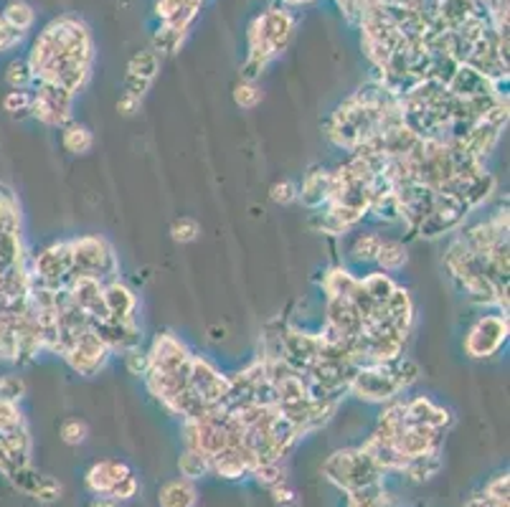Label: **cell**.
Here are the masks:
<instances>
[{"label":"cell","instance_id":"484cf974","mask_svg":"<svg viewBox=\"0 0 510 507\" xmlns=\"http://www.w3.org/2000/svg\"><path fill=\"white\" fill-rule=\"evenodd\" d=\"M158 505L160 507H195L198 505V490L188 479H170L158 493Z\"/></svg>","mask_w":510,"mask_h":507},{"label":"cell","instance_id":"d590c367","mask_svg":"<svg viewBox=\"0 0 510 507\" xmlns=\"http://www.w3.org/2000/svg\"><path fill=\"white\" fill-rule=\"evenodd\" d=\"M30 102H33V91L11 90L3 97V109L11 117H26V115H30Z\"/></svg>","mask_w":510,"mask_h":507},{"label":"cell","instance_id":"7bdbcfd3","mask_svg":"<svg viewBox=\"0 0 510 507\" xmlns=\"http://www.w3.org/2000/svg\"><path fill=\"white\" fill-rule=\"evenodd\" d=\"M508 485H510L508 472H503V475H497V477H493L488 485H485V493L482 494H485L493 505L508 507Z\"/></svg>","mask_w":510,"mask_h":507},{"label":"cell","instance_id":"44dd1931","mask_svg":"<svg viewBox=\"0 0 510 507\" xmlns=\"http://www.w3.org/2000/svg\"><path fill=\"white\" fill-rule=\"evenodd\" d=\"M133 475V469L125 462L117 460H102V462H94L84 475V485L91 494H109V490L120 482L122 477Z\"/></svg>","mask_w":510,"mask_h":507},{"label":"cell","instance_id":"7a4b0ae2","mask_svg":"<svg viewBox=\"0 0 510 507\" xmlns=\"http://www.w3.org/2000/svg\"><path fill=\"white\" fill-rule=\"evenodd\" d=\"M91 48L90 29L74 15H64L48 23L30 46L29 66L33 79L59 84L72 94L82 91L91 74Z\"/></svg>","mask_w":510,"mask_h":507},{"label":"cell","instance_id":"ba28073f","mask_svg":"<svg viewBox=\"0 0 510 507\" xmlns=\"http://www.w3.org/2000/svg\"><path fill=\"white\" fill-rule=\"evenodd\" d=\"M348 393H353L356 399L366 403H389L399 399L404 391L396 383V378L391 374L389 363H368L359 365L356 375L348 386Z\"/></svg>","mask_w":510,"mask_h":507},{"label":"cell","instance_id":"ab89813d","mask_svg":"<svg viewBox=\"0 0 510 507\" xmlns=\"http://www.w3.org/2000/svg\"><path fill=\"white\" fill-rule=\"evenodd\" d=\"M170 236H173L176 244H194L201 236V224L191 216H180L170 226Z\"/></svg>","mask_w":510,"mask_h":507},{"label":"cell","instance_id":"9a60e30c","mask_svg":"<svg viewBox=\"0 0 510 507\" xmlns=\"http://www.w3.org/2000/svg\"><path fill=\"white\" fill-rule=\"evenodd\" d=\"M160 69V59L152 48L137 51L135 56L127 64V76H125V94H133L137 99H143L151 91L152 82Z\"/></svg>","mask_w":510,"mask_h":507},{"label":"cell","instance_id":"1f68e13d","mask_svg":"<svg viewBox=\"0 0 510 507\" xmlns=\"http://www.w3.org/2000/svg\"><path fill=\"white\" fill-rule=\"evenodd\" d=\"M359 282L360 287L366 289V295L376 299L378 305H384V302L391 297V292L396 289L393 277L386 274V271H381V269H374V271H368L366 277H359Z\"/></svg>","mask_w":510,"mask_h":507},{"label":"cell","instance_id":"d6a6232c","mask_svg":"<svg viewBox=\"0 0 510 507\" xmlns=\"http://www.w3.org/2000/svg\"><path fill=\"white\" fill-rule=\"evenodd\" d=\"M381 234H359L350 249H348V256L350 262H359V264H374L376 254H378V246H381Z\"/></svg>","mask_w":510,"mask_h":507},{"label":"cell","instance_id":"7c38bea8","mask_svg":"<svg viewBox=\"0 0 510 507\" xmlns=\"http://www.w3.org/2000/svg\"><path fill=\"white\" fill-rule=\"evenodd\" d=\"M188 388L198 393L206 403H221L231 388V378L221 374L206 356L191 358V374H188Z\"/></svg>","mask_w":510,"mask_h":507},{"label":"cell","instance_id":"f907efd6","mask_svg":"<svg viewBox=\"0 0 510 507\" xmlns=\"http://www.w3.org/2000/svg\"><path fill=\"white\" fill-rule=\"evenodd\" d=\"M290 5H300V3H313V0H287Z\"/></svg>","mask_w":510,"mask_h":507},{"label":"cell","instance_id":"e575fe53","mask_svg":"<svg viewBox=\"0 0 510 507\" xmlns=\"http://www.w3.org/2000/svg\"><path fill=\"white\" fill-rule=\"evenodd\" d=\"M5 82L11 90H29L30 84L36 82L33 72H30L29 59H13L5 66Z\"/></svg>","mask_w":510,"mask_h":507},{"label":"cell","instance_id":"b9f144b4","mask_svg":"<svg viewBox=\"0 0 510 507\" xmlns=\"http://www.w3.org/2000/svg\"><path fill=\"white\" fill-rule=\"evenodd\" d=\"M270 198L272 203H277V206H292V203H298V183L290 178L274 180L270 185Z\"/></svg>","mask_w":510,"mask_h":507},{"label":"cell","instance_id":"ac0fdd59","mask_svg":"<svg viewBox=\"0 0 510 507\" xmlns=\"http://www.w3.org/2000/svg\"><path fill=\"white\" fill-rule=\"evenodd\" d=\"M406 424H419V426H429L437 432H447L454 417L450 408L435 403L429 396H417L411 401H406Z\"/></svg>","mask_w":510,"mask_h":507},{"label":"cell","instance_id":"5bb4252c","mask_svg":"<svg viewBox=\"0 0 510 507\" xmlns=\"http://www.w3.org/2000/svg\"><path fill=\"white\" fill-rule=\"evenodd\" d=\"M148 358H151V368H155V371H176L180 365L191 363L194 353H191L188 345L180 340L178 335L158 332L151 350H148Z\"/></svg>","mask_w":510,"mask_h":507},{"label":"cell","instance_id":"8992f818","mask_svg":"<svg viewBox=\"0 0 510 507\" xmlns=\"http://www.w3.org/2000/svg\"><path fill=\"white\" fill-rule=\"evenodd\" d=\"M508 343V314L488 313L480 314L465 332L462 350L467 358L488 360L497 356L503 350V345Z\"/></svg>","mask_w":510,"mask_h":507},{"label":"cell","instance_id":"7402d4cb","mask_svg":"<svg viewBox=\"0 0 510 507\" xmlns=\"http://www.w3.org/2000/svg\"><path fill=\"white\" fill-rule=\"evenodd\" d=\"M325 322L333 325L341 335H359L363 328L359 310L348 297H331L325 302Z\"/></svg>","mask_w":510,"mask_h":507},{"label":"cell","instance_id":"2e32d148","mask_svg":"<svg viewBox=\"0 0 510 507\" xmlns=\"http://www.w3.org/2000/svg\"><path fill=\"white\" fill-rule=\"evenodd\" d=\"M91 330L99 335V340L107 345V350L112 356H122L125 350L143 345V330L135 320H130V322L99 320V322H91Z\"/></svg>","mask_w":510,"mask_h":507},{"label":"cell","instance_id":"d4e9b609","mask_svg":"<svg viewBox=\"0 0 510 507\" xmlns=\"http://www.w3.org/2000/svg\"><path fill=\"white\" fill-rule=\"evenodd\" d=\"M442 467H445L442 451L435 449V451H427V454H419V457L406 460L402 475H404L409 482H414V485H424V482L435 479L437 475L442 472Z\"/></svg>","mask_w":510,"mask_h":507},{"label":"cell","instance_id":"5b68a950","mask_svg":"<svg viewBox=\"0 0 510 507\" xmlns=\"http://www.w3.org/2000/svg\"><path fill=\"white\" fill-rule=\"evenodd\" d=\"M69 244L74 256L72 277L87 274V277H97L102 284L120 279V259L109 241L102 236H76Z\"/></svg>","mask_w":510,"mask_h":507},{"label":"cell","instance_id":"6da1fadb","mask_svg":"<svg viewBox=\"0 0 510 507\" xmlns=\"http://www.w3.org/2000/svg\"><path fill=\"white\" fill-rule=\"evenodd\" d=\"M41 353L36 313L30 307V269L21 206L11 188L0 185V363L29 365Z\"/></svg>","mask_w":510,"mask_h":507},{"label":"cell","instance_id":"9c48e42d","mask_svg":"<svg viewBox=\"0 0 510 507\" xmlns=\"http://www.w3.org/2000/svg\"><path fill=\"white\" fill-rule=\"evenodd\" d=\"M33 102H30V117L39 120L46 127H66L72 117V107H74V94L66 91L59 84L51 82H33Z\"/></svg>","mask_w":510,"mask_h":507},{"label":"cell","instance_id":"603a6c76","mask_svg":"<svg viewBox=\"0 0 510 507\" xmlns=\"http://www.w3.org/2000/svg\"><path fill=\"white\" fill-rule=\"evenodd\" d=\"M384 310H386V322H391L399 332L409 335V330L414 325V299L409 295V289L396 284L391 297L384 302Z\"/></svg>","mask_w":510,"mask_h":507},{"label":"cell","instance_id":"74e56055","mask_svg":"<svg viewBox=\"0 0 510 507\" xmlns=\"http://www.w3.org/2000/svg\"><path fill=\"white\" fill-rule=\"evenodd\" d=\"M249 477H255L262 487H274L277 482H282L285 479V469H282V464L280 462H256L252 467V472H249Z\"/></svg>","mask_w":510,"mask_h":507},{"label":"cell","instance_id":"4dcf8cb0","mask_svg":"<svg viewBox=\"0 0 510 507\" xmlns=\"http://www.w3.org/2000/svg\"><path fill=\"white\" fill-rule=\"evenodd\" d=\"M0 21H3L5 29L13 30V33H26L33 26V21H36V11L30 8L29 3H23V0H13L0 13Z\"/></svg>","mask_w":510,"mask_h":507},{"label":"cell","instance_id":"277c9868","mask_svg":"<svg viewBox=\"0 0 510 507\" xmlns=\"http://www.w3.org/2000/svg\"><path fill=\"white\" fill-rule=\"evenodd\" d=\"M323 472L333 485H338L345 493L366 487V485H374V482H381L386 477V472L360 447L341 449V451L331 454L328 462L323 464Z\"/></svg>","mask_w":510,"mask_h":507},{"label":"cell","instance_id":"83f0119b","mask_svg":"<svg viewBox=\"0 0 510 507\" xmlns=\"http://www.w3.org/2000/svg\"><path fill=\"white\" fill-rule=\"evenodd\" d=\"M409 262V252H406V244L399 239H381L378 254H376V267L386 274L393 271H402Z\"/></svg>","mask_w":510,"mask_h":507},{"label":"cell","instance_id":"ffe728a7","mask_svg":"<svg viewBox=\"0 0 510 507\" xmlns=\"http://www.w3.org/2000/svg\"><path fill=\"white\" fill-rule=\"evenodd\" d=\"M105 307L109 320L115 322H130L135 320L137 313V295L122 282V279H112L105 284Z\"/></svg>","mask_w":510,"mask_h":507},{"label":"cell","instance_id":"ee69618b","mask_svg":"<svg viewBox=\"0 0 510 507\" xmlns=\"http://www.w3.org/2000/svg\"><path fill=\"white\" fill-rule=\"evenodd\" d=\"M30 497H36V500H39V503H44V505H48V503H56V500L61 497L59 479H54L51 475H41L39 482H36V490H33Z\"/></svg>","mask_w":510,"mask_h":507},{"label":"cell","instance_id":"52a82bcc","mask_svg":"<svg viewBox=\"0 0 510 507\" xmlns=\"http://www.w3.org/2000/svg\"><path fill=\"white\" fill-rule=\"evenodd\" d=\"M30 282L44 284V287H66L72 279L74 269V256H72V244L69 241H54L44 246L39 254L29 259Z\"/></svg>","mask_w":510,"mask_h":507},{"label":"cell","instance_id":"c3c4849f","mask_svg":"<svg viewBox=\"0 0 510 507\" xmlns=\"http://www.w3.org/2000/svg\"><path fill=\"white\" fill-rule=\"evenodd\" d=\"M23 41V33H13V30H8L3 26V21H0V51H8V48H13Z\"/></svg>","mask_w":510,"mask_h":507},{"label":"cell","instance_id":"30bf717a","mask_svg":"<svg viewBox=\"0 0 510 507\" xmlns=\"http://www.w3.org/2000/svg\"><path fill=\"white\" fill-rule=\"evenodd\" d=\"M470 211L465 209V203L460 198H454L450 193L435 191V203H432V213L417 226L419 239H442L452 231H460L465 226Z\"/></svg>","mask_w":510,"mask_h":507},{"label":"cell","instance_id":"836d02e7","mask_svg":"<svg viewBox=\"0 0 510 507\" xmlns=\"http://www.w3.org/2000/svg\"><path fill=\"white\" fill-rule=\"evenodd\" d=\"M389 368L391 374H393V378H396V383L402 386V391L411 388L421 378L419 363L414 358H409V356H399L396 360H391Z\"/></svg>","mask_w":510,"mask_h":507},{"label":"cell","instance_id":"4fadbf2b","mask_svg":"<svg viewBox=\"0 0 510 507\" xmlns=\"http://www.w3.org/2000/svg\"><path fill=\"white\" fill-rule=\"evenodd\" d=\"M69 295H72V302L79 305L84 313L90 314L91 322H99V320H109L105 307V284L99 282L97 277H87V274H79V277H72L69 284H66Z\"/></svg>","mask_w":510,"mask_h":507},{"label":"cell","instance_id":"8fae6325","mask_svg":"<svg viewBox=\"0 0 510 507\" xmlns=\"http://www.w3.org/2000/svg\"><path fill=\"white\" fill-rule=\"evenodd\" d=\"M112 358V353L107 350V345L99 340V335L94 330H87L76 338V343L72 345V350L64 356L66 365L74 374L84 375V378H94L99 371H105V365Z\"/></svg>","mask_w":510,"mask_h":507},{"label":"cell","instance_id":"f6af8a7d","mask_svg":"<svg viewBox=\"0 0 510 507\" xmlns=\"http://www.w3.org/2000/svg\"><path fill=\"white\" fill-rule=\"evenodd\" d=\"M140 490V485H137V477L135 475H127V477H122L112 490H109V497H115L117 503H127V500H133Z\"/></svg>","mask_w":510,"mask_h":507},{"label":"cell","instance_id":"cb8c5ba5","mask_svg":"<svg viewBox=\"0 0 510 507\" xmlns=\"http://www.w3.org/2000/svg\"><path fill=\"white\" fill-rule=\"evenodd\" d=\"M500 137H503V130H500V127L478 120L470 127V133H467L462 142H465L467 150H470L478 160H485V158H490V155L496 152Z\"/></svg>","mask_w":510,"mask_h":507},{"label":"cell","instance_id":"7dc6e473","mask_svg":"<svg viewBox=\"0 0 510 507\" xmlns=\"http://www.w3.org/2000/svg\"><path fill=\"white\" fill-rule=\"evenodd\" d=\"M140 107H143V99H137L133 94H122L120 102H117V112L125 115V117H133L140 112Z\"/></svg>","mask_w":510,"mask_h":507},{"label":"cell","instance_id":"d6986e66","mask_svg":"<svg viewBox=\"0 0 510 507\" xmlns=\"http://www.w3.org/2000/svg\"><path fill=\"white\" fill-rule=\"evenodd\" d=\"M331 191H333L331 170H325V168H313L310 173H305L302 185H298V201H302L305 209L320 211L331 203Z\"/></svg>","mask_w":510,"mask_h":507},{"label":"cell","instance_id":"bcb514c9","mask_svg":"<svg viewBox=\"0 0 510 507\" xmlns=\"http://www.w3.org/2000/svg\"><path fill=\"white\" fill-rule=\"evenodd\" d=\"M270 493H272V500H274L280 507H290L298 503V493L287 485L285 479H282V482H277L274 487H270Z\"/></svg>","mask_w":510,"mask_h":507},{"label":"cell","instance_id":"3957f363","mask_svg":"<svg viewBox=\"0 0 510 507\" xmlns=\"http://www.w3.org/2000/svg\"><path fill=\"white\" fill-rule=\"evenodd\" d=\"M295 33V18L282 11V8H272L267 13H262L249 29V59L262 61L270 66L272 59H277Z\"/></svg>","mask_w":510,"mask_h":507},{"label":"cell","instance_id":"8d00e7d4","mask_svg":"<svg viewBox=\"0 0 510 507\" xmlns=\"http://www.w3.org/2000/svg\"><path fill=\"white\" fill-rule=\"evenodd\" d=\"M262 99H264V91L256 82H244L241 79L239 84L234 87V102L241 109H255V107L262 105Z\"/></svg>","mask_w":510,"mask_h":507},{"label":"cell","instance_id":"4316f807","mask_svg":"<svg viewBox=\"0 0 510 507\" xmlns=\"http://www.w3.org/2000/svg\"><path fill=\"white\" fill-rule=\"evenodd\" d=\"M323 292H325V299L331 297H350V292L359 287V277L345 267H331L325 274H323Z\"/></svg>","mask_w":510,"mask_h":507},{"label":"cell","instance_id":"f546056e","mask_svg":"<svg viewBox=\"0 0 510 507\" xmlns=\"http://www.w3.org/2000/svg\"><path fill=\"white\" fill-rule=\"evenodd\" d=\"M180 477L188 482H198V479L209 477L211 475V457L203 454L201 449H183L178 460Z\"/></svg>","mask_w":510,"mask_h":507},{"label":"cell","instance_id":"681fc988","mask_svg":"<svg viewBox=\"0 0 510 507\" xmlns=\"http://www.w3.org/2000/svg\"><path fill=\"white\" fill-rule=\"evenodd\" d=\"M87 507H120V503L115 497H109V494H94Z\"/></svg>","mask_w":510,"mask_h":507},{"label":"cell","instance_id":"e0dca14e","mask_svg":"<svg viewBox=\"0 0 510 507\" xmlns=\"http://www.w3.org/2000/svg\"><path fill=\"white\" fill-rule=\"evenodd\" d=\"M442 436L445 432H437V429H429V426H419V424H406L402 434L396 436L393 442V449L411 460V457H419V454H427V451H435V449L442 447Z\"/></svg>","mask_w":510,"mask_h":507},{"label":"cell","instance_id":"f1b7e54d","mask_svg":"<svg viewBox=\"0 0 510 507\" xmlns=\"http://www.w3.org/2000/svg\"><path fill=\"white\" fill-rule=\"evenodd\" d=\"M61 145L72 155H87L94 148V134L87 125L69 122L66 127H61Z\"/></svg>","mask_w":510,"mask_h":507},{"label":"cell","instance_id":"f35d334b","mask_svg":"<svg viewBox=\"0 0 510 507\" xmlns=\"http://www.w3.org/2000/svg\"><path fill=\"white\" fill-rule=\"evenodd\" d=\"M61 442L64 444H69V447H79V444H84L87 442V436H90V426H87V421L84 418H66L64 424H61Z\"/></svg>","mask_w":510,"mask_h":507},{"label":"cell","instance_id":"60d3db41","mask_svg":"<svg viewBox=\"0 0 510 507\" xmlns=\"http://www.w3.org/2000/svg\"><path fill=\"white\" fill-rule=\"evenodd\" d=\"M122 363H125L127 374L137 375V378H143V375L148 374V368H151L148 350H143V345H137V348H130V350H125V353H122Z\"/></svg>","mask_w":510,"mask_h":507}]
</instances>
